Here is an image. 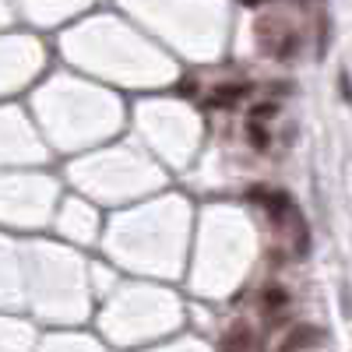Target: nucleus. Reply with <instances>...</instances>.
I'll use <instances>...</instances> for the list:
<instances>
[{"label": "nucleus", "instance_id": "nucleus-1", "mask_svg": "<svg viewBox=\"0 0 352 352\" xmlns=\"http://www.w3.org/2000/svg\"><path fill=\"white\" fill-rule=\"evenodd\" d=\"M314 345H320V331L314 324H296L278 342V352H310Z\"/></svg>", "mask_w": 352, "mask_h": 352}, {"label": "nucleus", "instance_id": "nucleus-2", "mask_svg": "<svg viewBox=\"0 0 352 352\" xmlns=\"http://www.w3.org/2000/svg\"><path fill=\"white\" fill-rule=\"evenodd\" d=\"M250 96V85H243V81H232V85H219L215 92H212V106H222V109H229V106H236L240 99H247Z\"/></svg>", "mask_w": 352, "mask_h": 352}, {"label": "nucleus", "instance_id": "nucleus-3", "mask_svg": "<svg viewBox=\"0 0 352 352\" xmlns=\"http://www.w3.org/2000/svg\"><path fill=\"white\" fill-rule=\"evenodd\" d=\"M261 310L268 314V317H282L289 310V292L282 285H268L261 292Z\"/></svg>", "mask_w": 352, "mask_h": 352}, {"label": "nucleus", "instance_id": "nucleus-4", "mask_svg": "<svg viewBox=\"0 0 352 352\" xmlns=\"http://www.w3.org/2000/svg\"><path fill=\"white\" fill-rule=\"evenodd\" d=\"M250 345H254V335L247 324H232L222 335V352H250Z\"/></svg>", "mask_w": 352, "mask_h": 352}, {"label": "nucleus", "instance_id": "nucleus-5", "mask_svg": "<svg viewBox=\"0 0 352 352\" xmlns=\"http://www.w3.org/2000/svg\"><path fill=\"white\" fill-rule=\"evenodd\" d=\"M247 138H250V144H254V148H268V131H264V124H257V120H250L247 124Z\"/></svg>", "mask_w": 352, "mask_h": 352}, {"label": "nucleus", "instance_id": "nucleus-6", "mask_svg": "<svg viewBox=\"0 0 352 352\" xmlns=\"http://www.w3.org/2000/svg\"><path fill=\"white\" fill-rule=\"evenodd\" d=\"M275 113H278V102H261V106L250 109V120L261 124V120H268V116H275Z\"/></svg>", "mask_w": 352, "mask_h": 352}, {"label": "nucleus", "instance_id": "nucleus-7", "mask_svg": "<svg viewBox=\"0 0 352 352\" xmlns=\"http://www.w3.org/2000/svg\"><path fill=\"white\" fill-rule=\"evenodd\" d=\"M243 4H261V0H243Z\"/></svg>", "mask_w": 352, "mask_h": 352}]
</instances>
